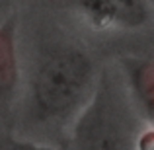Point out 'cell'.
<instances>
[{"label":"cell","instance_id":"cell-6","mask_svg":"<svg viewBox=\"0 0 154 150\" xmlns=\"http://www.w3.org/2000/svg\"><path fill=\"white\" fill-rule=\"evenodd\" d=\"M0 150H63V148L47 142H37V140H26V139L0 135Z\"/></svg>","mask_w":154,"mask_h":150},{"label":"cell","instance_id":"cell-5","mask_svg":"<svg viewBox=\"0 0 154 150\" xmlns=\"http://www.w3.org/2000/svg\"><path fill=\"white\" fill-rule=\"evenodd\" d=\"M20 84V60L16 51V22L0 26V105L10 103Z\"/></svg>","mask_w":154,"mask_h":150},{"label":"cell","instance_id":"cell-3","mask_svg":"<svg viewBox=\"0 0 154 150\" xmlns=\"http://www.w3.org/2000/svg\"><path fill=\"white\" fill-rule=\"evenodd\" d=\"M74 8L96 29H143L150 22L148 0H72Z\"/></svg>","mask_w":154,"mask_h":150},{"label":"cell","instance_id":"cell-4","mask_svg":"<svg viewBox=\"0 0 154 150\" xmlns=\"http://www.w3.org/2000/svg\"><path fill=\"white\" fill-rule=\"evenodd\" d=\"M121 68L125 74V90L135 109L146 123L154 117V64L148 57H123Z\"/></svg>","mask_w":154,"mask_h":150},{"label":"cell","instance_id":"cell-1","mask_svg":"<svg viewBox=\"0 0 154 150\" xmlns=\"http://www.w3.org/2000/svg\"><path fill=\"white\" fill-rule=\"evenodd\" d=\"M92 57L74 45L41 51L27 80V119L41 129H70L96 88Z\"/></svg>","mask_w":154,"mask_h":150},{"label":"cell","instance_id":"cell-2","mask_svg":"<svg viewBox=\"0 0 154 150\" xmlns=\"http://www.w3.org/2000/svg\"><path fill=\"white\" fill-rule=\"evenodd\" d=\"M146 123L129 94L113 80L98 78L90 101L70 125L66 150H139V135Z\"/></svg>","mask_w":154,"mask_h":150}]
</instances>
